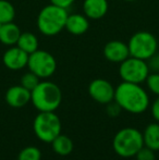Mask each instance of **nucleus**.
<instances>
[{
  "label": "nucleus",
  "mask_w": 159,
  "mask_h": 160,
  "mask_svg": "<svg viewBox=\"0 0 159 160\" xmlns=\"http://www.w3.org/2000/svg\"><path fill=\"white\" fill-rule=\"evenodd\" d=\"M115 101L121 109L133 114L143 113L149 106V97L140 84L123 82L115 91Z\"/></svg>",
  "instance_id": "obj_1"
},
{
  "label": "nucleus",
  "mask_w": 159,
  "mask_h": 160,
  "mask_svg": "<svg viewBox=\"0 0 159 160\" xmlns=\"http://www.w3.org/2000/svg\"><path fill=\"white\" fill-rule=\"evenodd\" d=\"M62 101V92L57 84L42 81L31 92V102L39 112L55 111Z\"/></svg>",
  "instance_id": "obj_2"
},
{
  "label": "nucleus",
  "mask_w": 159,
  "mask_h": 160,
  "mask_svg": "<svg viewBox=\"0 0 159 160\" xmlns=\"http://www.w3.org/2000/svg\"><path fill=\"white\" fill-rule=\"evenodd\" d=\"M68 9L48 4L39 11L37 17V28L45 36H56L66 28Z\"/></svg>",
  "instance_id": "obj_3"
},
{
  "label": "nucleus",
  "mask_w": 159,
  "mask_h": 160,
  "mask_svg": "<svg viewBox=\"0 0 159 160\" xmlns=\"http://www.w3.org/2000/svg\"><path fill=\"white\" fill-rule=\"evenodd\" d=\"M112 146L115 152L123 158L135 157L138 150L144 146L143 134L134 128H124L113 137Z\"/></svg>",
  "instance_id": "obj_4"
},
{
  "label": "nucleus",
  "mask_w": 159,
  "mask_h": 160,
  "mask_svg": "<svg viewBox=\"0 0 159 160\" xmlns=\"http://www.w3.org/2000/svg\"><path fill=\"white\" fill-rule=\"evenodd\" d=\"M61 120L55 111L39 112L33 123V128L40 141L51 143L58 135L61 134Z\"/></svg>",
  "instance_id": "obj_5"
},
{
  "label": "nucleus",
  "mask_w": 159,
  "mask_h": 160,
  "mask_svg": "<svg viewBox=\"0 0 159 160\" xmlns=\"http://www.w3.org/2000/svg\"><path fill=\"white\" fill-rule=\"evenodd\" d=\"M131 57H135L146 61L149 57L157 52L158 40L154 34L141 31L131 36L127 42Z\"/></svg>",
  "instance_id": "obj_6"
},
{
  "label": "nucleus",
  "mask_w": 159,
  "mask_h": 160,
  "mask_svg": "<svg viewBox=\"0 0 159 160\" xmlns=\"http://www.w3.org/2000/svg\"><path fill=\"white\" fill-rule=\"evenodd\" d=\"M149 73L151 71L145 60L131 56L121 62L119 67V75L123 82L141 84L146 81Z\"/></svg>",
  "instance_id": "obj_7"
},
{
  "label": "nucleus",
  "mask_w": 159,
  "mask_h": 160,
  "mask_svg": "<svg viewBox=\"0 0 159 160\" xmlns=\"http://www.w3.org/2000/svg\"><path fill=\"white\" fill-rule=\"evenodd\" d=\"M27 68L39 78H48L57 70V61L50 52L37 49L28 55Z\"/></svg>",
  "instance_id": "obj_8"
},
{
  "label": "nucleus",
  "mask_w": 159,
  "mask_h": 160,
  "mask_svg": "<svg viewBox=\"0 0 159 160\" xmlns=\"http://www.w3.org/2000/svg\"><path fill=\"white\" fill-rule=\"evenodd\" d=\"M115 91L109 81L104 78H96L93 80L88 85V94L96 102L107 105L115 100Z\"/></svg>",
  "instance_id": "obj_9"
},
{
  "label": "nucleus",
  "mask_w": 159,
  "mask_h": 160,
  "mask_svg": "<svg viewBox=\"0 0 159 160\" xmlns=\"http://www.w3.org/2000/svg\"><path fill=\"white\" fill-rule=\"evenodd\" d=\"M28 53L23 51L15 45L11 46L4 51L2 56V62L7 69L11 71H19L27 67Z\"/></svg>",
  "instance_id": "obj_10"
},
{
  "label": "nucleus",
  "mask_w": 159,
  "mask_h": 160,
  "mask_svg": "<svg viewBox=\"0 0 159 160\" xmlns=\"http://www.w3.org/2000/svg\"><path fill=\"white\" fill-rule=\"evenodd\" d=\"M104 57L108 61L113 63H121L127 58L130 57V51L127 42L121 40H111L108 42L104 47Z\"/></svg>",
  "instance_id": "obj_11"
},
{
  "label": "nucleus",
  "mask_w": 159,
  "mask_h": 160,
  "mask_svg": "<svg viewBox=\"0 0 159 160\" xmlns=\"http://www.w3.org/2000/svg\"><path fill=\"white\" fill-rule=\"evenodd\" d=\"M6 102L12 108H22L31 101V92L21 84L14 85L6 92Z\"/></svg>",
  "instance_id": "obj_12"
},
{
  "label": "nucleus",
  "mask_w": 159,
  "mask_h": 160,
  "mask_svg": "<svg viewBox=\"0 0 159 160\" xmlns=\"http://www.w3.org/2000/svg\"><path fill=\"white\" fill-rule=\"evenodd\" d=\"M107 0H84L83 12L89 20H100L108 12Z\"/></svg>",
  "instance_id": "obj_13"
},
{
  "label": "nucleus",
  "mask_w": 159,
  "mask_h": 160,
  "mask_svg": "<svg viewBox=\"0 0 159 160\" xmlns=\"http://www.w3.org/2000/svg\"><path fill=\"white\" fill-rule=\"evenodd\" d=\"M88 28H89V19L85 14L73 13V14L68 15L64 30H67L70 34L79 36L86 33L88 31Z\"/></svg>",
  "instance_id": "obj_14"
},
{
  "label": "nucleus",
  "mask_w": 159,
  "mask_h": 160,
  "mask_svg": "<svg viewBox=\"0 0 159 160\" xmlns=\"http://www.w3.org/2000/svg\"><path fill=\"white\" fill-rule=\"evenodd\" d=\"M21 34V30L14 22L2 24L0 28V42L7 47L15 46Z\"/></svg>",
  "instance_id": "obj_15"
},
{
  "label": "nucleus",
  "mask_w": 159,
  "mask_h": 160,
  "mask_svg": "<svg viewBox=\"0 0 159 160\" xmlns=\"http://www.w3.org/2000/svg\"><path fill=\"white\" fill-rule=\"evenodd\" d=\"M143 141L144 146L154 152L159 150V123H151L147 125L143 133Z\"/></svg>",
  "instance_id": "obj_16"
},
{
  "label": "nucleus",
  "mask_w": 159,
  "mask_h": 160,
  "mask_svg": "<svg viewBox=\"0 0 159 160\" xmlns=\"http://www.w3.org/2000/svg\"><path fill=\"white\" fill-rule=\"evenodd\" d=\"M52 144V149L56 154L59 156H68L73 150V142L69 136L64 134H60L51 142Z\"/></svg>",
  "instance_id": "obj_17"
},
{
  "label": "nucleus",
  "mask_w": 159,
  "mask_h": 160,
  "mask_svg": "<svg viewBox=\"0 0 159 160\" xmlns=\"http://www.w3.org/2000/svg\"><path fill=\"white\" fill-rule=\"evenodd\" d=\"M17 46L30 55L38 49V38L35 34L31 32H24L20 36Z\"/></svg>",
  "instance_id": "obj_18"
},
{
  "label": "nucleus",
  "mask_w": 159,
  "mask_h": 160,
  "mask_svg": "<svg viewBox=\"0 0 159 160\" xmlns=\"http://www.w3.org/2000/svg\"><path fill=\"white\" fill-rule=\"evenodd\" d=\"M15 9L8 0H0V23L6 24L14 21Z\"/></svg>",
  "instance_id": "obj_19"
},
{
  "label": "nucleus",
  "mask_w": 159,
  "mask_h": 160,
  "mask_svg": "<svg viewBox=\"0 0 159 160\" xmlns=\"http://www.w3.org/2000/svg\"><path fill=\"white\" fill-rule=\"evenodd\" d=\"M42 152L35 146H27L20 152L17 160H40Z\"/></svg>",
  "instance_id": "obj_20"
},
{
  "label": "nucleus",
  "mask_w": 159,
  "mask_h": 160,
  "mask_svg": "<svg viewBox=\"0 0 159 160\" xmlns=\"http://www.w3.org/2000/svg\"><path fill=\"white\" fill-rule=\"evenodd\" d=\"M39 82L40 81H39L38 76L31 71L26 72V73L23 74L21 78V85L23 87H25L26 89H28L30 92H32L33 89L38 85Z\"/></svg>",
  "instance_id": "obj_21"
},
{
  "label": "nucleus",
  "mask_w": 159,
  "mask_h": 160,
  "mask_svg": "<svg viewBox=\"0 0 159 160\" xmlns=\"http://www.w3.org/2000/svg\"><path fill=\"white\" fill-rule=\"evenodd\" d=\"M147 88L153 94L159 96V72H151L146 78Z\"/></svg>",
  "instance_id": "obj_22"
},
{
  "label": "nucleus",
  "mask_w": 159,
  "mask_h": 160,
  "mask_svg": "<svg viewBox=\"0 0 159 160\" xmlns=\"http://www.w3.org/2000/svg\"><path fill=\"white\" fill-rule=\"evenodd\" d=\"M136 160H156V156H155V152L151 148L146 147V146H143L138 152L135 155Z\"/></svg>",
  "instance_id": "obj_23"
},
{
  "label": "nucleus",
  "mask_w": 159,
  "mask_h": 160,
  "mask_svg": "<svg viewBox=\"0 0 159 160\" xmlns=\"http://www.w3.org/2000/svg\"><path fill=\"white\" fill-rule=\"evenodd\" d=\"M148 69L151 72H159V52H155L152 57L146 60Z\"/></svg>",
  "instance_id": "obj_24"
},
{
  "label": "nucleus",
  "mask_w": 159,
  "mask_h": 160,
  "mask_svg": "<svg viewBox=\"0 0 159 160\" xmlns=\"http://www.w3.org/2000/svg\"><path fill=\"white\" fill-rule=\"evenodd\" d=\"M120 111H121V107L119 105H118L117 102H109V103H107V113L109 114V116H111V117H117L118 114L120 113Z\"/></svg>",
  "instance_id": "obj_25"
},
{
  "label": "nucleus",
  "mask_w": 159,
  "mask_h": 160,
  "mask_svg": "<svg viewBox=\"0 0 159 160\" xmlns=\"http://www.w3.org/2000/svg\"><path fill=\"white\" fill-rule=\"evenodd\" d=\"M51 4H55L57 7H61L64 9H69L73 3H74L75 0H49Z\"/></svg>",
  "instance_id": "obj_26"
},
{
  "label": "nucleus",
  "mask_w": 159,
  "mask_h": 160,
  "mask_svg": "<svg viewBox=\"0 0 159 160\" xmlns=\"http://www.w3.org/2000/svg\"><path fill=\"white\" fill-rule=\"evenodd\" d=\"M152 114H153V118L159 122V96L152 103Z\"/></svg>",
  "instance_id": "obj_27"
},
{
  "label": "nucleus",
  "mask_w": 159,
  "mask_h": 160,
  "mask_svg": "<svg viewBox=\"0 0 159 160\" xmlns=\"http://www.w3.org/2000/svg\"><path fill=\"white\" fill-rule=\"evenodd\" d=\"M123 1H127V2H134V1H137V0H123Z\"/></svg>",
  "instance_id": "obj_28"
},
{
  "label": "nucleus",
  "mask_w": 159,
  "mask_h": 160,
  "mask_svg": "<svg viewBox=\"0 0 159 160\" xmlns=\"http://www.w3.org/2000/svg\"><path fill=\"white\" fill-rule=\"evenodd\" d=\"M1 25H2V24H1V23H0V28H1Z\"/></svg>",
  "instance_id": "obj_29"
}]
</instances>
